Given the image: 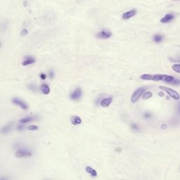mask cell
<instances>
[{"label": "cell", "instance_id": "cell-6", "mask_svg": "<svg viewBox=\"0 0 180 180\" xmlns=\"http://www.w3.org/2000/svg\"><path fill=\"white\" fill-rule=\"evenodd\" d=\"M13 130V122H10L9 123L6 124L5 125H4L3 127H1L0 128V134H8L10 133Z\"/></svg>", "mask_w": 180, "mask_h": 180}, {"label": "cell", "instance_id": "cell-7", "mask_svg": "<svg viewBox=\"0 0 180 180\" xmlns=\"http://www.w3.org/2000/svg\"><path fill=\"white\" fill-rule=\"evenodd\" d=\"M82 94V90H81L79 87H77V89H75V90L71 93L70 97H71V99L73 100V101H76V100L79 99V98H81Z\"/></svg>", "mask_w": 180, "mask_h": 180}, {"label": "cell", "instance_id": "cell-28", "mask_svg": "<svg viewBox=\"0 0 180 180\" xmlns=\"http://www.w3.org/2000/svg\"><path fill=\"white\" fill-rule=\"evenodd\" d=\"M0 180H11L10 177L8 176H6V175H4V176L0 177Z\"/></svg>", "mask_w": 180, "mask_h": 180}, {"label": "cell", "instance_id": "cell-26", "mask_svg": "<svg viewBox=\"0 0 180 180\" xmlns=\"http://www.w3.org/2000/svg\"><path fill=\"white\" fill-rule=\"evenodd\" d=\"M144 118H146V119H150L152 117V115H151V113H150L146 112L144 113Z\"/></svg>", "mask_w": 180, "mask_h": 180}, {"label": "cell", "instance_id": "cell-11", "mask_svg": "<svg viewBox=\"0 0 180 180\" xmlns=\"http://www.w3.org/2000/svg\"><path fill=\"white\" fill-rule=\"evenodd\" d=\"M137 14V11L135 9H132L131 11H129V12L124 13L123 15H122V18L124 20H127V19L132 18L134 16L136 15Z\"/></svg>", "mask_w": 180, "mask_h": 180}, {"label": "cell", "instance_id": "cell-2", "mask_svg": "<svg viewBox=\"0 0 180 180\" xmlns=\"http://www.w3.org/2000/svg\"><path fill=\"white\" fill-rule=\"evenodd\" d=\"M15 156L17 158H28L33 156V151L27 148H21L16 151Z\"/></svg>", "mask_w": 180, "mask_h": 180}, {"label": "cell", "instance_id": "cell-4", "mask_svg": "<svg viewBox=\"0 0 180 180\" xmlns=\"http://www.w3.org/2000/svg\"><path fill=\"white\" fill-rule=\"evenodd\" d=\"M144 92H145L144 88H139L135 91V92L133 93V94L132 95V97H131L132 102L136 103L137 101L139 99V98L141 96V95L144 93Z\"/></svg>", "mask_w": 180, "mask_h": 180}, {"label": "cell", "instance_id": "cell-3", "mask_svg": "<svg viewBox=\"0 0 180 180\" xmlns=\"http://www.w3.org/2000/svg\"><path fill=\"white\" fill-rule=\"evenodd\" d=\"M159 88H160V90L166 92L168 94L169 96H170L172 98H174V99L175 100H179L180 98V96H179V93H177L176 91L173 90V89L169 88V87H160Z\"/></svg>", "mask_w": 180, "mask_h": 180}, {"label": "cell", "instance_id": "cell-15", "mask_svg": "<svg viewBox=\"0 0 180 180\" xmlns=\"http://www.w3.org/2000/svg\"><path fill=\"white\" fill-rule=\"evenodd\" d=\"M85 170H86V172H87V173H88L89 175H90L92 177H96L97 175H98V174H97L96 170H95V169H94L93 168H92V167H91V166L86 167Z\"/></svg>", "mask_w": 180, "mask_h": 180}, {"label": "cell", "instance_id": "cell-25", "mask_svg": "<svg viewBox=\"0 0 180 180\" xmlns=\"http://www.w3.org/2000/svg\"><path fill=\"white\" fill-rule=\"evenodd\" d=\"M28 88L32 91H36L37 90V87L34 84H30L28 85Z\"/></svg>", "mask_w": 180, "mask_h": 180}, {"label": "cell", "instance_id": "cell-24", "mask_svg": "<svg viewBox=\"0 0 180 180\" xmlns=\"http://www.w3.org/2000/svg\"><path fill=\"white\" fill-rule=\"evenodd\" d=\"M28 34V31L27 29H23L20 31V35L21 37H24L25 35H27Z\"/></svg>", "mask_w": 180, "mask_h": 180}, {"label": "cell", "instance_id": "cell-12", "mask_svg": "<svg viewBox=\"0 0 180 180\" xmlns=\"http://www.w3.org/2000/svg\"><path fill=\"white\" fill-rule=\"evenodd\" d=\"M175 18L174 15L172 14H168L160 20V22L162 23H168L169 22H171Z\"/></svg>", "mask_w": 180, "mask_h": 180}, {"label": "cell", "instance_id": "cell-27", "mask_svg": "<svg viewBox=\"0 0 180 180\" xmlns=\"http://www.w3.org/2000/svg\"><path fill=\"white\" fill-rule=\"evenodd\" d=\"M49 77L50 79H53L54 77V73L53 71H52V70L49 71Z\"/></svg>", "mask_w": 180, "mask_h": 180}, {"label": "cell", "instance_id": "cell-19", "mask_svg": "<svg viewBox=\"0 0 180 180\" xmlns=\"http://www.w3.org/2000/svg\"><path fill=\"white\" fill-rule=\"evenodd\" d=\"M172 68H173V70L175 71V72H176L177 73H180V64L179 63L173 65V66H172Z\"/></svg>", "mask_w": 180, "mask_h": 180}, {"label": "cell", "instance_id": "cell-32", "mask_svg": "<svg viewBox=\"0 0 180 180\" xmlns=\"http://www.w3.org/2000/svg\"><path fill=\"white\" fill-rule=\"evenodd\" d=\"M1 42H0V48H1Z\"/></svg>", "mask_w": 180, "mask_h": 180}, {"label": "cell", "instance_id": "cell-17", "mask_svg": "<svg viewBox=\"0 0 180 180\" xmlns=\"http://www.w3.org/2000/svg\"><path fill=\"white\" fill-rule=\"evenodd\" d=\"M162 39H163V37H162V35H154V42H161L162 41Z\"/></svg>", "mask_w": 180, "mask_h": 180}, {"label": "cell", "instance_id": "cell-1", "mask_svg": "<svg viewBox=\"0 0 180 180\" xmlns=\"http://www.w3.org/2000/svg\"><path fill=\"white\" fill-rule=\"evenodd\" d=\"M141 79L144 80H152V81H163V82L170 83L175 77L172 75L162 74H144L141 76Z\"/></svg>", "mask_w": 180, "mask_h": 180}, {"label": "cell", "instance_id": "cell-29", "mask_svg": "<svg viewBox=\"0 0 180 180\" xmlns=\"http://www.w3.org/2000/svg\"><path fill=\"white\" fill-rule=\"evenodd\" d=\"M40 78L43 79V80H44V79H46V78H47V75H46V74H44V73H41Z\"/></svg>", "mask_w": 180, "mask_h": 180}, {"label": "cell", "instance_id": "cell-13", "mask_svg": "<svg viewBox=\"0 0 180 180\" xmlns=\"http://www.w3.org/2000/svg\"><path fill=\"white\" fill-rule=\"evenodd\" d=\"M36 60L35 58H34V57L33 56H27L26 58H25V59L24 60V61L23 62V66H28V65H31V64H33V63H35Z\"/></svg>", "mask_w": 180, "mask_h": 180}, {"label": "cell", "instance_id": "cell-18", "mask_svg": "<svg viewBox=\"0 0 180 180\" xmlns=\"http://www.w3.org/2000/svg\"><path fill=\"white\" fill-rule=\"evenodd\" d=\"M27 130H29V131H37V130H39V127L35 125H30L27 127Z\"/></svg>", "mask_w": 180, "mask_h": 180}, {"label": "cell", "instance_id": "cell-22", "mask_svg": "<svg viewBox=\"0 0 180 180\" xmlns=\"http://www.w3.org/2000/svg\"><path fill=\"white\" fill-rule=\"evenodd\" d=\"M25 128V125H23V124H18V125L16 126V130H18V131H23V130H24Z\"/></svg>", "mask_w": 180, "mask_h": 180}, {"label": "cell", "instance_id": "cell-14", "mask_svg": "<svg viewBox=\"0 0 180 180\" xmlns=\"http://www.w3.org/2000/svg\"><path fill=\"white\" fill-rule=\"evenodd\" d=\"M71 123L74 125H80V124L82 123V119H81L79 116L73 115L71 117Z\"/></svg>", "mask_w": 180, "mask_h": 180}, {"label": "cell", "instance_id": "cell-20", "mask_svg": "<svg viewBox=\"0 0 180 180\" xmlns=\"http://www.w3.org/2000/svg\"><path fill=\"white\" fill-rule=\"evenodd\" d=\"M131 128L134 130V131H136V132H138L140 130V127L139 126L137 123H132Z\"/></svg>", "mask_w": 180, "mask_h": 180}, {"label": "cell", "instance_id": "cell-9", "mask_svg": "<svg viewBox=\"0 0 180 180\" xmlns=\"http://www.w3.org/2000/svg\"><path fill=\"white\" fill-rule=\"evenodd\" d=\"M112 34L110 31H108L107 30H103L102 31H101L100 33H98L96 35V37L100 39H108V38L111 37Z\"/></svg>", "mask_w": 180, "mask_h": 180}, {"label": "cell", "instance_id": "cell-31", "mask_svg": "<svg viewBox=\"0 0 180 180\" xmlns=\"http://www.w3.org/2000/svg\"><path fill=\"white\" fill-rule=\"evenodd\" d=\"M161 93H162V92H160V94H159V95H160V96H164V94H161Z\"/></svg>", "mask_w": 180, "mask_h": 180}, {"label": "cell", "instance_id": "cell-33", "mask_svg": "<svg viewBox=\"0 0 180 180\" xmlns=\"http://www.w3.org/2000/svg\"><path fill=\"white\" fill-rule=\"evenodd\" d=\"M45 180H49V179H45Z\"/></svg>", "mask_w": 180, "mask_h": 180}, {"label": "cell", "instance_id": "cell-23", "mask_svg": "<svg viewBox=\"0 0 180 180\" xmlns=\"http://www.w3.org/2000/svg\"><path fill=\"white\" fill-rule=\"evenodd\" d=\"M170 84H173V85H179L180 84V80L179 79H173V81H172L171 82H170Z\"/></svg>", "mask_w": 180, "mask_h": 180}, {"label": "cell", "instance_id": "cell-10", "mask_svg": "<svg viewBox=\"0 0 180 180\" xmlns=\"http://www.w3.org/2000/svg\"><path fill=\"white\" fill-rule=\"evenodd\" d=\"M112 101H113V97H111V96L107 97V98H103V99L100 101V105H101L102 107L106 108V107H108V106L111 104Z\"/></svg>", "mask_w": 180, "mask_h": 180}, {"label": "cell", "instance_id": "cell-21", "mask_svg": "<svg viewBox=\"0 0 180 180\" xmlns=\"http://www.w3.org/2000/svg\"><path fill=\"white\" fill-rule=\"evenodd\" d=\"M153 94L152 93L150 92H147L146 93H144V94L143 95V98L144 99H148V98H150L151 97H152Z\"/></svg>", "mask_w": 180, "mask_h": 180}, {"label": "cell", "instance_id": "cell-16", "mask_svg": "<svg viewBox=\"0 0 180 180\" xmlns=\"http://www.w3.org/2000/svg\"><path fill=\"white\" fill-rule=\"evenodd\" d=\"M41 91L44 94H49L50 92V88H49V85L47 84H42L41 86Z\"/></svg>", "mask_w": 180, "mask_h": 180}, {"label": "cell", "instance_id": "cell-8", "mask_svg": "<svg viewBox=\"0 0 180 180\" xmlns=\"http://www.w3.org/2000/svg\"><path fill=\"white\" fill-rule=\"evenodd\" d=\"M37 119V116H34V115L27 116V117L23 118L20 119V120H19V123L25 125V124L30 123V122L36 120Z\"/></svg>", "mask_w": 180, "mask_h": 180}, {"label": "cell", "instance_id": "cell-5", "mask_svg": "<svg viewBox=\"0 0 180 180\" xmlns=\"http://www.w3.org/2000/svg\"><path fill=\"white\" fill-rule=\"evenodd\" d=\"M12 102L15 105H16V106H19L20 108H22L23 110H25V111L28 110V104L23 101H22L21 99H20V98L15 97V98H14L12 99Z\"/></svg>", "mask_w": 180, "mask_h": 180}, {"label": "cell", "instance_id": "cell-30", "mask_svg": "<svg viewBox=\"0 0 180 180\" xmlns=\"http://www.w3.org/2000/svg\"><path fill=\"white\" fill-rule=\"evenodd\" d=\"M177 112L178 114L180 115V103H178V106H177Z\"/></svg>", "mask_w": 180, "mask_h": 180}]
</instances>
